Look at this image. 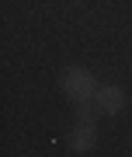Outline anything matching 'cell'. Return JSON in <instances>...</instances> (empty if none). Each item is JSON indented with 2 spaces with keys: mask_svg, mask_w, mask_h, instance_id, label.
Returning <instances> with one entry per match:
<instances>
[{
  "mask_svg": "<svg viewBox=\"0 0 132 157\" xmlns=\"http://www.w3.org/2000/svg\"><path fill=\"white\" fill-rule=\"evenodd\" d=\"M70 143H73V150H90L94 147V122H77V129L70 133Z\"/></svg>",
  "mask_w": 132,
  "mask_h": 157,
  "instance_id": "3",
  "label": "cell"
},
{
  "mask_svg": "<svg viewBox=\"0 0 132 157\" xmlns=\"http://www.w3.org/2000/svg\"><path fill=\"white\" fill-rule=\"evenodd\" d=\"M97 108L101 112H108V115H115V112H122L125 108V91L122 87H97Z\"/></svg>",
  "mask_w": 132,
  "mask_h": 157,
  "instance_id": "2",
  "label": "cell"
},
{
  "mask_svg": "<svg viewBox=\"0 0 132 157\" xmlns=\"http://www.w3.org/2000/svg\"><path fill=\"white\" fill-rule=\"evenodd\" d=\"M63 87H66V94H70L73 101H90V98H97V80L90 77L83 67H66L63 73Z\"/></svg>",
  "mask_w": 132,
  "mask_h": 157,
  "instance_id": "1",
  "label": "cell"
}]
</instances>
